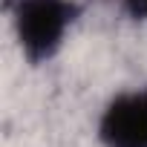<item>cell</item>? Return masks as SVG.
<instances>
[{
  "label": "cell",
  "instance_id": "1",
  "mask_svg": "<svg viewBox=\"0 0 147 147\" xmlns=\"http://www.w3.org/2000/svg\"><path fill=\"white\" fill-rule=\"evenodd\" d=\"M9 9L20 52L35 66L61 52L69 29L81 15L75 0H12Z\"/></svg>",
  "mask_w": 147,
  "mask_h": 147
},
{
  "label": "cell",
  "instance_id": "2",
  "mask_svg": "<svg viewBox=\"0 0 147 147\" xmlns=\"http://www.w3.org/2000/svg\"><path fill=\"white\" fill-rule=\"evenodd\" d=\"M104 147H147V87L115 95L98 121Z\"/></svg>",
  "mask_w": 147,
  "mask_h": 147
},
{
  "label": "cell",
  "instance_id": "3",
  "mask_svg": "<svg viewBox=\"0 0 147 147\" xmlns=\"http://www.w3.org/2000/svg\"><path fill=\"white\" fill-rule=\"evenodd\" d=\"M121 3H124V12L133 20H144L147 23V0H121Z\"/></svg>",
  "mask_w": 147,
  "mask_h": 147
}]
</instances>
